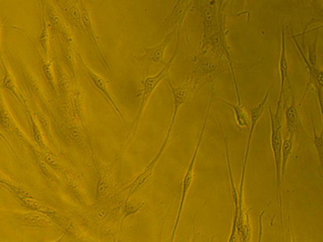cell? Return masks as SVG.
I'll return each mask as SVG.
<instances>
[{"label":"cell","instance_id":"44dd1931","mask_svg":"<svg viewBox=\"0 0 323 242\" xmlns=\"http://www.w3.org/2000/svg\"><path fill=\"white\" fill-rule=\"evenodd\" d=\"M10 118L9 115L6 112H2V125L5 129L10 128Z\"/></svg>","mask_w":323,"mask_h":242},{"label":"cell","instance_id":"7c38bea8","mask_svg":"<svg viewBox=\"0 0 323 242\" xmlns=\"http://www.w3.org/2000/svg\"><path fill=\"white\" fill-rule=\"evenodd\" d=\"M17 197L23 204H24L26 206L30 207L34 211L43 213V214L48 216H52L56 214V211L54 209L39 203L38 201L34 200L33 197L23 196H18Z\"/></svg>","mask_w":323,"mask_h":242},{"label":"cell","instance_id":"4fadbf2b","mask_svg":"<svg viewBox=\"0 0 323 242\" xmlns=\"http://www.w3.org/2000/svg\"><path fill=\"white\" fill-rule=\"evenodd\" d=\"M293 148V142L292 138L285 139L283 142L282 149V177L284 175L286 170V167H287V162L288 157L291 152V149Z\"/></svg>","mask_w":323,"mask_h":242},{"label":"cell","instance_id":"603a6c76","mask_svg":"<svg viewBox=\"0 0 323 242\" xmlns=\"http://www.w3.org/2000/svg\"><path fill=\"white\" fill-rule=\"evenodd\" d=\"M98 191L102 196L106 195L107 191V186L102 180H100L98 186Z\"/></svg>","mask_w":323,"mask_h":242},{"label":"cell","instance_id":"484cf974","mask_svg":"<svg viewBox=\"0 0 323 242\" xmlns=\"http://www.w3.org/2000/svg\"><path fill=\"white\" fill-rule=\"evenodd\" d=\"M64 236H62L61 238H60L59 239H57V240H56V241H52V242H61L63 240V239H64Z\"/></svg>","mask_w":323,"mask_h":242},{"label":"cell","instance_id":"7402d4cb","mask_svg":"<svg viewBox=\"0 0 323 242\" xmlns=\"http://www.w3.org/2000/svg\"><path fill=\"white\" fill-rule=\"evenodd\" d=\"M39 167L40 168L42 173H43L44 176H46L47 178H51V173L49 172V170L45 163L43 162H39Z\"/></svg>","mask_w":323,"mask_h":242},{"label":"cell","instance_id":"5b68a950","mask_svg":"<svg viewBox=\"0 0 323 242\" xmlns=\"http://www.w3.org/2000/svg\"><path fill=\"white\" fill-rule=\"evenodd\" d=\"M270 120H271L272 135L271 144L273 154H274L276 177H277V183L278 191L281 184V178H282V149L283 145L282 125L278 118H275L273 114L271 106L269 108Z\"/></svg>","mask_w":323,"mask_h":242},{"label":"cell","instance_id":"277c9868","mask_svg":"<svg viewBox=\"0 0 323 242\" xmlns=\"http://www.w3.org/2000/svg\"><path fill=\"white\" fill-rule=\"evenodd\" d=\"M167 85L171 91L172 97L173 99V105H174V109H173L172 115L169 129H168L166 136L164 142H163L161 146V151L164 152L169 141L170 133L172 132L173 127L177 120V115L178 114L179 110H180L181 106L185 103L186 100L188 99L189 95H190L192 88V80L187 81L183 85L178 86H174L169 80H166Z\"/></svg>","mask_w":323,"mask_h":242},{"label":"cell","instance_id":"ac0fdd59","mask_svg":"<svg viewBox=\"0 0 323 242\" xmlns=\"http://www.w3.org/2000/svg\"><path fill=\"white\" fill-rule=\"evenodd\" d=\"M4 84L5 87L7 89H9V90L14 95L15 97H16V98L18 99L17 91L15 90L14 81H13L11 76L10 75H5Z\"/></svg>","mask_w":323,"mask_h":242},{"label":"cell","instance_id":"52a82bcc","mask_svg":"<svg viewBox=\"0 0 323 242\" xmlns=\"http://www.w3.org/2000/svg\"><path fill=\"white\" fill-rule=\"evenodd\" d=\"M279 72L280 76V88L278 97L277 109L274 114L275 118H278L281 106H282L283 97L284 96V88L286 81L288 78V63L286 54L285 29L283 26L281 29V51L279 60Z\"/></svg>","mask_w":323,"mask_h":242},{"label":"cell","instance_id":"9c48e42d","mask_svg":"<svg viewBox=\"0 0 323 242\" xmlns=\"http://www.w3.org/2000/svg\"><path fill=\"white\" fill-rule=\"evenodd\" d=\"M81 63H82V67L84 70H85L86 74H87L89 77L90 78L92 83L103 94V96L106 97L107 101L111 104L112 107L114 108L115 111L122 118V114L120 112L119 107H118V105L115 103L113 99H112L111 97V95L109 93L108 88H107L106 81H105L104 79L101 77V76L94 73L83 62H81Z\"/></svg>","mask_w":323,"mask_h":242},{"label":"cell","instance_id":"ba28073f","mask_svg":"<svg viewBox=\"0 0 323 242\" xmlns=\"http://www.w3.org/2000/svg\"><path fill=\"white\" fill-rule=\"evenodd\" d=\"M15 218L22 224L31 227H47L52 224V220L48 215L36 211L18 213Z\"/></svg>","mask_w":323,"mask_h":242},{"label":"cell","instance_id":"7a4b0ae2","mask_svg":"<svg viewBox=\"0 0 323 242\" xmlns=\"http://www.w3.org/2000/svg\"><path fill=\"white\" fill-rule=\"evenodd\" d=\"M211 103H212V98L210 99L208 109H207V110L205 118H204L203 126H202L201 133L200 134H199L198 141V142H197L195 149H194V152L193 153L192 158H191V159L190 165H189L188 169L187 170H186L185 177H184V178H183V184H182V193H181V202L180 204V207H179L177 220H175L174 230H173V232H172V239H171L172 241H174L175 231H177V230L179 223H180V221L181 219V215H182L184 204H185L186 197V196H187L189 189H190L191 184H192V183H193V180L194 177L193 175H194V165H195L197 156H198L199 149V148H200L201 144L202 143V139H203L204 131H205L207 119H208L210 107H211Z\"/></svg>","mask_w":323,"mask_h":242},{"label":"cell","instance_id":"d4e9b609","mask_svg":"<svg viewBox=\"0 0 323 242\" xmlns=\"http://www.w3.org/2000/svg\"><path fill=\"white\" fill-rule=\"evenodd\" d=\"M67 231L68 233L72 234V235H77L78 231L77 227L73 224H70L68 226Z\"/></svg>","mask_w":323,"mask_h":242},{"label":"cell","instance_id":"30bf717a","mask_svg":"<svg viewBox=\"0 0 323 242\" xmlns=\"http://www.w3.org/2000/svg\"><path fill=\"white\" fill-rule=\"evenodd\" d=\"M285 119L287 129L290 138L296 135L301 128V122L297 109L295 99H291V104L285 111Z\"/></svg>","mask_w":323,"mask_h":242},{"label":"cell","instance_id":"8fae6325","mask_svg":"<svg viewBox=\"0 0 323 242\" xmlns=\"http://www.w3.org/2000/svg\"><path fill=\"white\" fill-rule=\"evenodd\" d=\"M220 102L223 104L226 105L228 107L232 108L234 112L236 122L238 125L240 126L241 128H246L249 129V120L248 114L244 110L242 105L238 104H232L230 102H228L222 98H218Z\"/></svg>","mask_w":323,"mask_h":242},{"label":"cell","instance_id":"8992f818","mask_svg":"<svg viewBox=\"0 0 323 242\" xmlns=\"http://www.w3.org/2000/svg\"><path fill=\"white\" fill-rule=\"evenodd\" d=\"M274 83L272 84L269 90H267L266 94H265L263 99L259 102L256 107L253 108L250 111L251 117V126L250 129H249V135L248 138V141H247V146L245 153V156H244V160L243 165L242 176H241V185H243L244 180V176H245V171L247 165V162H248V156L249 154V150H250V146L253 138L254 129L256 128L257 123L260 118L261 117L262 114H263L265 106L267 103L268 100H269L270 95L271 94V92L273 87H274Z\"/></svg>","mask_w":323,"mask_h":242},{"label":"cell","instance_id":"2e32d148","mask_svg":"<svg viewBox=\"0 0 323 242\" xmlns=\"http://www.w3.org/2000/svg\"><path fill=\"white\" fill-rule=\"evenodd\" d=\"M2 183L3 184L4 183ZM4 184L5 186H6L7 188H9L12 193H14L15 195L17 197L23 196L26 197H31V194L28 193L27 191H25L24 189L20 186H15L14 184H10L7 183V182H5Z\"/></svg>","mask_w":323,"mask_h":242},{"label":"cell","instance_id":"6da1fadb","mask_svg":"<svg viewBox=\"0 0 323 242\" xmlns=\"http://www.w3.org/2000/svg\"><path fill=\"white\" fill-rule=\"evenodd\" d=\"M180 28H179L177 34V42H175V48L174 49V51L172 52L171 57H170V59L168 60L167 64L165 65L164 67H162L161 70H160L156 75L151 76H147V77L144 79V80L143 81V88L142 90H141V103L140 107H139L137 115H136L135 120H133V125L131 126L130 133L131 130H133L134 128H135L136 131V128L137 127L139 120L140 119V117L141 115H142L143 110L145 109V107L147 103H148L149 100L151 98L152 94H153L154 90H156L159 84L161 82L163 79H164L168 74V73L169 72L170 68L172 67V63L174 62L175 57H177L178 52V43L179 41H180Z\"/></svg>","mask_w":323,"mask_h":242},{"label":"cell","instance_id":"5bb4252c","mask_svg":"<svg viewBox=\"0 0 323 242\" xmlns=\"http://www.w3.org/2000/svg\"><path fill=\"white\" fill-rule=\"evenodd\" d=\"M317 42H318V36H317V31L315 34V37L313 42H310L308 45V58L307 62L309 65L312 68H316L317 62Z\"/></svg>","mask_w":323,"mask_h":242},{"label":"cell","instance_id":"4316f807","mask_svg":"<svg viewBox=\"0 0 323 242\" xmlns=\"http://www.w3.org/2000/svg\"><path fill=\"white\" fill-rule=\"evenodd\" d=\"M212 242H213V241Z\"/></svg>","mask_w":323,"mask_h":242},{"label":"cell","instance_id":"cb8c5ba5","mask_svg":"<svg viewBox=\"0 0 323 242\" xmlns=\"http://www.w3.org/2000/svg\"><path fill=\"white\" fill-rule=\"evenodd\" d=\"M44 72L45 73L47 78L48 79L49 81H51V83H53V80H52V76L51 72V68H50L49 65L44 66Z\"/></svg>","mask_w":323,"mask_h":242},{"label":"cell","instance_id":"e0dca14e","mask_svg":"<svg viewBox=\"0 0 323 242\" xmlns=\"http://www.w3.org/2000/svg\"><path fill=\"white\" fill-rule=\"evenodd\" d=\"M31 123H32L33 133L34 139H35L36 143H38L39 146L41 147V148H44V146L45 145H44L43 137H42L40 130H39L36 123H34L32 117H31Z\"/></svg>","mask_w":323,"mask_h":242},{"label":"cell","instance_id":"ffe728a7","mask_svg":"<svg viewBox=\"0 0 323 242\" xmlns=\"http://www.w3.org/2000/svg\"><path fill=\"white\" fill-rule=\"evenodd\" d=\"M47 42H48V34L45 25H44L43 30L41 36V44L44 51H47Z\"/></svg>","mask_w":323,"mask_h":242},{"label":"cell","instance_id":"d6986e66","mask_svg":"<svg viewBox=\"0 0 323 242\" xmlns=\"http://www.w3.org/2000/svg\"><path fill=\"white\" fill-rule=\"evenodd\" d=\"M43 157L44 160H45L46 163L48 164L52 168H54L55 170H58L59 168H61L60 167V164L58 162H57V160L55 159L53 157L51 156V155H44Z\"/></svg>","mask_w":323,"mask_h":242},{"label":"cell","instance_id":"9a60e30c","mask_svg":"<svg viewBox=\"0 0 323 242\" xmlns=\"http://www.w3.org/2000/svg\"><path fill=\"white\" fill-rule=\"evenodd\" d=\"M312 131L314 133V143L316 147L317 155L321 161V165H323V131L319 135L316 133V128L314 127L313 120L311 119Z\"/></svg>","mask_w":323,"mask_h":242},{"label":"cell","instance_id":"3957f363","mask_svg":"<svg viewBox=\"0 0 323 242\" xmlns=\"http://www.w3.org/2000/svg\"><path fill=\"white\" fill-rule=\"evenodd\" d=\"M173 32L168 34L161 43L154 47L144 48L145 53L141 56L136 57V59L140 63L145 73V78L149 76L154 66H161L164 67L167 64L164 59V54L168 45L172 40Z\"/></svg>","mask_w":323,"mask_h":242}]
</instances>
